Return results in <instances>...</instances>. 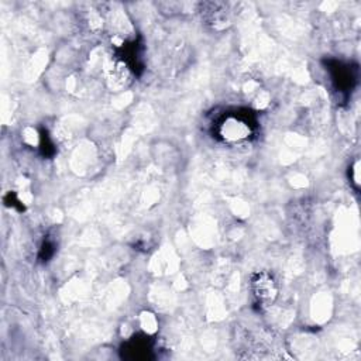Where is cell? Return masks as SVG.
I'll list each match as a JSON object with an SVG mask.
<instances>
[{
  "label": "cell",
  "mask_w": 361,
  "mask_h": 361,
  "mask_svg": "<svg viewBox=\"0 0 361 361\" xmlns=\"http://www.w3.org/2000/svg\"><path fill=\"white\" fill-rule=\"evenodd\" d=\"M251 292L257 305L261 307L271 306L278 296V283L272 274L259 271L251 278Z\"/></svg>",
  "instance_id": "obj_1"
},
{
  "label": "cell",
  "mask_w": 361,
  "mask_h": 361,
  "mask_svg": "<svg viewBox=\"0 0 361 361\" xmlns=\"http://www.w3.org/2000/svg\"><path fill=\"white\" fill-rule=\"evenodd\" d=\"M220 137L230 144L245 141L251 134L250 124L235 116H227L219 126Z\"/></svg>",
  "instance_id": "obj_2"
},
{
  "label": "cell",
  "mask_w": 361,
  "mask_h": 361,
  "mask_svg": "<svg viewBox=\"0 0 361 361\" xmlns=\"http://www.w3.org/2000/svg\"><path fill=\"white\" fill-rule=\"evenodd\" d=\"M140 326L147 334H154L158 330V320L154 313L145 310L140 314Z\"/></svg>",
  "instance_id": "obj_3"
}]
</instances>
